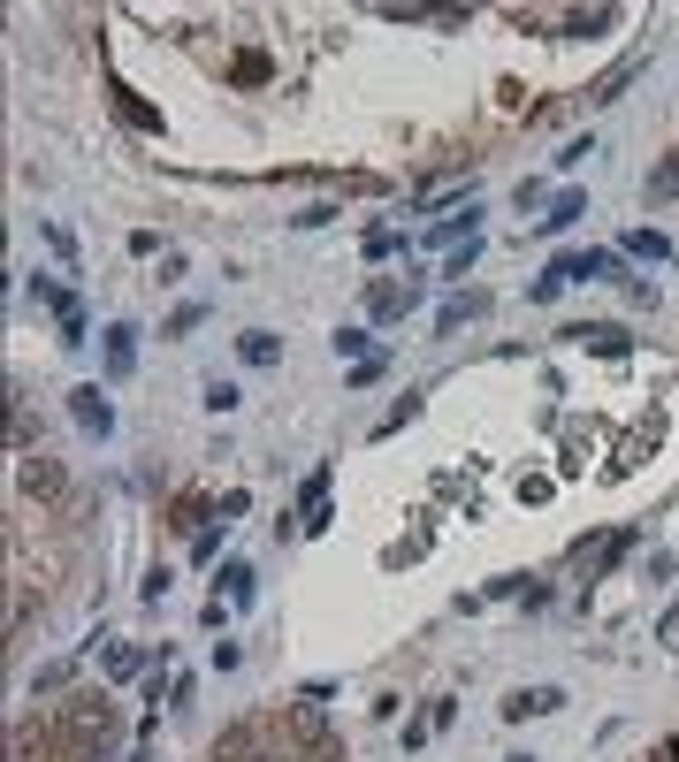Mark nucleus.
<instances>
[{"instance_id": "nucleus-3", "label": "nucleus", "mask_w": 679, "mask_h": 762, "mask_svg": "<svg viewBox=\"0 0 679 762\" xmlns=\"http://www.w3.org/2000/svg\"><path fill=\"white\" fill-rule=\"evenodd\" d=\"M131 366H138V328L115 320L107 328V382H131Z\"/></svg>"}, {"instance_id": "nucleus-1", "label": "nucleus", "mask_w": 679, "mask_h": 762, "mask_svg": "<svg viewBox=\"0 0 679 762\" xmlns=\"http://www.w3.org/2000/svg\"><path fill=\"white\" fill-rule=\"evenodd\" d=\"M69 420H77L84 435H100V443L115 435V405L100 397V382H84V389H69Z\"/></svg>"}, {"instance_id": "nucleus-2", "label": "nucleus", "mask_w": 679, "mask_h": 762, "mask_svg": "<svg viewBox=\"0 0 679 762\" xmlns=\"http://www.w3.org/2000/svg\"><path fill=\"white\" fill-rule=\"evenodd\" d=\"M412 305H420V283H412V275H405V283H389V275L366 283V312H374V320H405Z\"/></svg>"}, {"instance_id": "nucleus-6", "label": "nucleus", "mask_w": 679, "mask_h": 762, "mask_svg": "<svg viewBox=\"0 0 679 762\" xmlns=\"http://www.w3.org/2000/svg\"><path fill=\"white\" fill-rule=\"evenodd\" d=\"M550 23H557V38H588V31L619 23V8H565V15H550Z\"/></svg>"}, {"instance_id": "nucleus-9", "label": "nucleus", "mask_w": 679, "mask_h": 762, "mask_svg": "<svg viewBox=\"0 0 679 762\" xmlns=\"http://www.w3.org/2000/svg\"><path fill=\"white\" fill-rule=\"evenodd\" d=\"M580 214H588V198H580V191H557V198H550V214H542V237H550V229H573Z\"/></svg>"}, {"instance_id": "nucleus-24", "label": "nucleus", "mask_w": 679, "mask_h": 762, "mask_svg": "<svg viewBox=\"0 0 679 762\" xmlns=\"http://www.w3.org/2000/svg\"><path fill=\"white\" fill-rule=\"evenodd\" d=\"M619 291H626L634 305H649V312H657V283H642V275H619Z\"/></svg>"}, {"instance_id": "nucleus-12", "label": "nucleus", "mask_w": 679, "mask_h": 762, "mask_svg": "<svg viewBox=\"0 0 679 762\" xmlns=\"http://www.w3.org/2000/svg\"><path fill=\"white\" fill-rule=\"evenodd\" d=\"M626 252H634V260H649V268H665V260H672V244H665L657 229H626Z\"/></svg>"}, {"instance_id": "nucleus-26", "label": "nucleus", "mask_w": 679, "mask_h": 762, "mask_svg": "<svg viewBox=\"0 0 679 762\" xmlns=\"http://www.w3.org/2000/svg\"><path fill=\"white\" fill-rule=\"evenodd\" d=\"M245 503H252V496H245V488H229V496H222V503H214V519H222V526H229V519H245Z\"/></svg>"}, {"instance_id": "nucleus-16", "label": "nucleus", "mask_w": 679, "mask_h": 762, "mask_svg": "<svg viewBox=\"0 0 679 762\" xmlns=\"http://www.w3.org/2000/svg\"><path fill=\"white\" fill-rule=\"evenodd\" d=\"M482 305H489V298H451V305H443V312H435V328L451 335V328H466V320H474Z\"/></svg>"}, {"instance_id": "nucleus-13", "label": "nucleus", "mask_w": 679, "mask_h": 762, "mask_svg": "<svg viewBox=\"0 0 679 762\" xmlns=\"http://www.w3.org/2000/svg\"><path fill=\"white\" fill-rule=\"evenodd\" d=\"M115 115H123L131 130H161V115H154V107H146L138 92H115Z\"/></svg>"}, {"instance_id": "nucleus-5", "label": "nucleus", "mask_w": 679, "mask_h": 762, "mask_svg": "<svg viewBox=\"0 0 679 762\" xmlns=\"http://www.w3.org/2000/svg\"><path fill=\"white\" fill-rule=\"evenodd\" d=\"M298 503H306V519H298V526H306V534H321V526H329V465H321V473H306Z\"/></svg>"}, {"instance_id": "nucleus-8", "label": "nucleus", "mask_w": 679, "mask_h": 762, "mask_svg": "<svg viewBox=\"0 0 679 762\" xmlns=\"http://www.w3.org/2000/svg\"><path fill=\"white\" fill-rule=\"evenodd\" d=\"M550 709H565V694H557V686H527V694H511V702H505L511 725H519V717H550Z\"/></svg>"}, {"instance_id": "nucleus-14", "label": "nucleus", "mask_w": 679, "mask_h": 762, "mask_svg": "<svg viewBox=\"0 0 679 762\" xmlns=\"http://www.w3.org/2000/svg\"><path fill=\"white\" fill-rule=\"evenodd\" d=\"M222 595H229V603H252V565H245V557L222 565Z\"/></svg>"}, {"instance_id": "nucleus-18", "label": "nucleus", "mask_w": 679, "mask_h": 762, "mask_svg": "<svg viewBox=\"0 0 679 762\" xmlns=\"http://www.w3.org/2000/svg\"><path fill=\"white\" fill-rule=\"evenodd\" d=\"M199 405H206V412H237V405H245V389H237V382H206V397H199Z\"/></svg>"}, {"instance_id": "nucleus-22", "label": "nucleus", "mask_w": 679, "mask_h": 762, "mask_svg": "<svg viewBox=\"0 0 679 762\" xmlns=\"http://www.w3.org/2000/svg\"><path fill=\"white\" fill-rule=\"evenodd\" d=\"M69 679H77V663H46V671H38V679H31V694H61V686H69Z\"/></svg>"}, {"instance_id": "nucleus-15", "label": "nucleus", "mask_w": 679, "mask_h": 762, "mask_svg": "<svg viewBox=\"0 0 679 762\" xmlns=\"http://www.w3.org/2000/svg\"><path fill=\"white\" fill-rule=\"evenodd\" d=\"M54 320H61V343L77 351V343H84V305H77V291H69V298L54 305Z\"/></svg>"}, {"instance_id": "nucleus-20", "label": "nucleus", "mask_w": 679, "mask_h": 762, "mask_svg": "<svg viewBox=\"0 0 679 762\" xmlns=\"http://www.w3.org/2000/svg\"><path fill=\"white\" fill-rule=\"evenodd\" d=\"M428 244H435V252H443V244H474V221H435Z\"/></svg>"}, {"instance_id": "nucleus-25", "label": "nucleus", "mask_w": 679, "mask_h": 762, "mask_svg": "<svg viewBox=\"0 0 679 762\" xmlns=\"http://www.w3.org/2000/svg\"><path fill=\"white\" fill-rule=\"evenodd\" d=\"M337 359H359V366H366V335H359V328H337Z\"/></svg>"}, {"instance_id": "nucleus-21", "label": "nucleus", "mask_w": 679, "mask_h": 762, "mask_svg": "<svg viewBox=\"0 0 679 762\" xmlns=\"http://www.w3.org/2000/svg\"><path fill=\"white\" fill-rule=\"evenodd\" d=\"M138 663H146L138 648H107V679H115V686H123V679H138Z\"/></svg>"}, {"instance_id": "nucleus-11", "label": "nucleus", "mask_w": 679, "mask_h": 762, "mask_svg": "<svg viewBox=\"0 0 679 762\" xmlns=\"http://www.w3.org/2000/svg\"><path fill=\"white\" fill-rule=\"evenodd\" d=\"M229 77H237V84H268V77H275V61H268L260 46H245V54L229 61Z\"/></svg>"}, {"instance_id": "nucleus-4", "label": "nucleus", "mask_w": 679, "mask_h": 762, "mask_svg": "<svg viewBox=\"0 0 679 762\" xmlns=\"http://www.w3.org/2000/svg\"><path fill=\"white\" fill-rule=\"evenodd\" d=\"M23 488H31L38 503H61V496H69V480H61L54 457H31V465H23Z\"/></svg>"}, {"instance_id": "nucleus-19", "label": "nucleus", "mask_w": 679, "mask_h": 762, "mask_svg": "<svg viewBox=\"0 0 679 762\" xmlns=\"http://www.w3.org/2000/svg\"><path fill=\"white\" fill-rule=\"evenodd\" d=\"M634 69H642V61H619V69H611V77H596V92H588V100H619V92H626V77H634Z\"/></svg>"}, {"instance_id": "nucleus-7", "label": "nucleus", "mask_w": 679, "mask_h": 762, "mask_svg": "<svg viewBox=\"0 0 679 762\" xmlns=\"http://www.w3.org/2000/svg\"><path fill=\"white\" fill-rule=\"evenodd\" d=\"M573 343H588V351H603V359H626V335L611 328V320H580V328H565Z\"/></svg>"}, {"instance_id": "nucleus-23", "label": "nucleus", "mask_w": 679, "mask_h": 762, "mask_svg": "<svg viewBox=\"0 0 679 762\" xmlns=\"http://www.w3.org/2000/svg\"><path fill=\"white\" fill-rule=\"evenodd\" d=\"M199 320H206V305H176V312H169V328H161V335H191Z\"/></svg>"}, {"instance_id": "nucleus-17", "label": "nucleus", "mask_w": 679, "mask_h": 762, "mask_svg": "<svg viewBox=\"0 0 679 762\" xmlns=\"http://www.w3.org/2000/svg\"><path fill=\"white\" fill-rule=\"evenodd\" d=\"M649 198H679V152H672V160H657V168H649Z\"/></svg>"}, {"instance_id": "nucleus-27", "label": "nucleus", "mask_w": 679, "mask_h": 762, "mask_svg": "<svg viewBox=\"0 0 679 762\" xmlns=\"http://www.w3.org/2000/svg\"><path fill=\"white\" fill-rule=\"evenodd\" d=\"M626 549H634V534H611V542H603V557H596V572H611V565H619Z\"/></svg>"}, {"instance_id": "nucleus-10", "label": "nucleus", "mask_w": 679, "mask_h": 762, "mask_svg": "<svg viewBox=\"0 0 679 762\" xmlns=\"http://www.w3.org/2000/svg\"><path fill=\"white\" fill-rule=\"evenodd\" d=\"M237 359H245V366H275V359H283V343H275L268 328H252V335H237Z\"/></svg>"}]
</instances>
